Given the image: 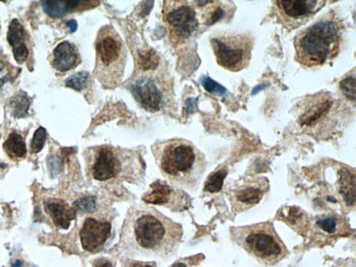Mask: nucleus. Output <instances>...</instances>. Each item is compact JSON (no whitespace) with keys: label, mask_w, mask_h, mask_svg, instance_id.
Returning <instances> with one entry per match:
<instances>
[{"label":"nucleus","mask_w":356,"mask_h":267,"mask_svg":"<svg viewBox=\"0 0 356 267\" xmlns=\"http://www.w3.org/2000/svg\"><path fill=\"white\" fill-rule=\"evenodd\" d=\"M67 26L70 28V32H75L77 30V22L75 20L68 21Z\"/></svg>","instance_id":"2f4dec72"},{"label":"nucleus","mask_w":356,"mask_h":267,"mask_svg":"<svg viewBox=\"0 0 356 267\" xmlns=\"http://www.w3.org/2000/svg\"><path fill=\"white\" fill-rule=\"evenodd\" d=\"M127 49L115 29L104 26L96 40L95 77L106 89L119 87L124 76Z\"/></svg>","instance_id":"423d86ee"},{"label":"nucleus","mask_w":356,"mask_h":267,"mask_svg":"<svg viewBox=\"0 0 356 267\" xmlns=\"http://www.w3.org/2000/svg\"><path fill=\"white\" fill-rule=\"evenodd\" d=\"M182 236V227L163 213L148 207H135L127 215L121 243L129 251L167 257L176 251Z\"/></svg>","instance_id":"f257e3e1"},{"label":"nucleus","mask_w":356,"mask_h":267,"mask_svg":"<svg viewBox=\"0 0 356 267\" xmlns=\"http://www.w3.org/2000/svg\"><path fill=\"white\" fill-rule=\"evenodd\" d=\"M96 202L92 197L81 198L75 203V209L81 211H91L95 209Z\"/></svg>","instance_id":"cd10ccee"},{"label":"nucleus","mask_w":356,"mask_h":267,"mask_svg":"<svg viewBox=\"0 0 356 267\" xmlns=\"http://www.w3.org/2000/svg\"><path fill=\"white\" fill-rule=\"evenodd\" d=\"M280 24L295 30L306 24L325 7V0H277L274 1Z\"/></svg>","instance_id":"9d476101"},{"label":"nucleus","mask_w":356,"mask_h":267,"mask_svg":"<svg viewBox=\"0 0 356 267\" xmlns=\"http://www.w3.org/2000/svg\"><path fill=\"white\" fill-rule=\"evenodd\" d=\"M227 169L216 170L214 173L209 175L205 182L204 190L209 193L218 192L222 188V183L225 177H227Z\"/></svg>","instance_id":"412c9836"},{"label":"nucleus","mask_w":356,"mask_h":267,"mask_svg":"<svg viewBox=\"0 0 356 267\" xmlns=\"http://www.w3.org/2000/svg\"><path fill=\"white\" fill-rule=\"evenodd\" d=\"M201 83L202 86L205 88V90L209 91V92L214 93V95H224L226 92V89L222 86L215 83L214 80L207 77V76H203L201 78Z\"/></svg>","instance_id":"bb28decb"},{"label":"nucleus","mask_w":356,"mask_h":267,"mask_svg":"<svg viewBox=\"0 0 356 267\" xmlns=\"http://www.w3.org/2000/svg\"><path fill=\"white\" fill-rule=\"evenodd\" d=\"M144 202L152 205H163L177 209L188 207V196L181 191L173 190L165 183L157 181L150 186V191L143 197Z\"/></svg>","instance_id":"4468645a"},{"label":"nucleus","mask_w":356,"mask_h":267,"mask_svg":"<svg viewBox=\"0 0 356 267\" xmlns=\"http://www.w3.org/2000/svg\"><path fill=\"white\" fill-rule=\"evenodd\" d=\"M336 100L329 92H319L307 97L298 108V123L302 127H317L328 118Z\"/></svg>","instance_id":"f8f14e48"},{"label":"nucleus","mask_w":356,"mask_h":267,"mask_svg":"<svg viewBox=\"0 0 356 267\" xmlns=\"http://www.w3.org/2000/svg\"><path fill=\"white\" fill-rule=\"evenodd\" d=\"M201 259L203 261V255H197V257L184 259V261H179V262L175 263L171 267H193L194 265L199 264Z\"/></svg>","instance_id":"c85d7f7f"},{"label":"nucleus","mask_w":356,"mask_h":267,"mask_svg":"<svg viewBox=\"0 0 356 267\" xmlns=\"http://www.w3.org/2000/svg\"><path fill=\"white\" fill-rule=\"evenodd\" d=\"M44 207L45 211L57 228L68 229L72 219H75V209L70 207L64 200L51 198L45 200Z\"/></svg>","instance_id":"a211bd4d"},{"label":"nucleus","mask_w":356,"mask_h":267,"mask_svg":"<svg viewBox=\"0 0 356 267\" xmlns=\"http://www.w3.org/2000/svg\"><path fill=\"white\" fill-rule=\"evenodd\" d=\"M129 90L136 102L149 112H161L172 106V86L167 76L152 70H143L129 83Z\"/></svg>","instance_id":"0eeeda50"},{"label":"nucleus","mask_w":356,"mask_h":267,"mask_svg":"<svg viewBox=\"0 0 356 267\" xmlns=\"http://www.w3.org/2000/svg\"><path fill=\"white\" fill-rule=\"evenodd\" d=\"M197 7H203L204 10L202 13L203 22L207 26L214 24L217 21L222 20L227 15L226 9L232 7V3H224L222 1H197Z\"/></svg>","instance_id":"6ab92c4d"},{"label":"nucleus","mask_w":356,"mask_h":267,"mask_svg":"<svg viewBox=\"0 0 356 267\" xmlns=\"http://www.w3.org/2000/svg\"><path fill=\"white\" fill-rule=\"evenodd\" d=\"M6 168H7V165H3V163H0V172H3Z\"/></svg>","instance_id":"473e14b6"},{"label":"nucleus","mask_w":356,"mask_h":267,"mask_svg":"<svg viewBox=\"0 0 356 267\" xmlns=\"http://www.w3.org/2000/svg\"><path fill=\"white\" fill-rule=\"evenodd\" d=\"M88 72H81L74 74V75L68 77L66 81H65V85H66V87L75 89V90L83 91V89L87 87V85H88Z\"/></svg>","instance_id":"4be33fe9"},{"label":"nucleus","mask_w":356,"mask_h":267,"mask_svg":"<svg viewBox=\"0 0 356 267\" xmlns=\"http://www.w3.org/2000/svg\"><path fill=\"white\" fill-rule=\"evenodd\" d=\"M3 150L13 161H20L26 157V146L24 138L18 131L9 134L8 138L3 143Z\"/></svg>","instance_id":"aec40b11"},{"label":"nucleus","mask_w":356,"mask_h":267,"mask_svg":"<svg viewBox=\"0 0 356 267\" xmlns=\"http://www.w3.org/2000/svg\"><path fill=\"white\" fill-rule=\"evenodd\" d=\"M112 234V224L106 219L88 217L83 221L79 236L81 245L87 252L100 251L104 249Z\"/></svg>","instance_id":"ddd939ff"},{"label":"nucleus","mask_w":356,"mask_h":267,"mask_svg":"<svg viewBox=\"0 0 356 267\" xmlns=\"http://www.w3.org/2000/svg\"><path fill=\"white\" fill-rule=\"evenodd\" d=\"M163 177L179 188L195 190L207 170L204 154L186 139L173 138L152 146Z\"/></svg>","instance_id":"f03ea898"},{"label":"nucleus","mask_w":356,"mask_h":267,"mask_svg":"<svg viewBox=\"0 0 356 267\" xmlns=\"http://www.w3.org/2000/svg\"><path fill=\"white\" fill-rule=\"evenodd\" d=\"M92 267H114V264L110 259H99L93 262Z\"/></svg>","instance_id":"7c9ffc66"},{"label":"nucleus","mask_w":356,"mask_h":267,"mask_svg":"<svg viewBox=\"0 0 356 267\" xmlns=\"http://www.w3.org/2000/svg\"><path fill=\"white\" fill-rule=\"evenodd\" d=\"M124 267H157L156 263L152 262H140V261H127L124 263Z\"/></svg>","instance_id":"c756f323"},{"label":"nucleus","mask_w":356,"mask_h":267,"mask_svg":"<svg viewBox=\"0 0 356 267\" xmlns=\"http://www.w3.org/2000/svg\"><path fill=\"white\" fill-rule=\"evenodd\" d=\"M11 104H13L15 115L20 118V116L26 115L30 102H29L28 97L24 93H20V95H16L13 98Z\"/></svg>","instance_id":"5701e85b"},{"label":"nucleus","mask_w":356,"mask_h":267,"mask_svg":"<svg viewBox=\"0 0 356 267\" xmlns=\"http://www.w3.org/2000/svg\"><path fill=\"white\" fill-rule=\"evenodd\" d=\"M45 140H47V131H45L44 127H40L34 133L33 139H32V154H38V152H41L43 149V147H44Z\"/></svg>","instance_id":"393cba45"},{"label":"nucleus","mask_w":356,"mask_h":267,"mask_svg":"<svg viewBox=\"0 0 356 267\" xmlns=\"http://www.w3.org/2000/svg\"><path fill=\"white\" fill-rule=\"evenodd\" d=\"M7 40L10 47H13V56L18 64H24L30 56V47H29V35L26 29L20 24V21H11L9 26Z\"/></svg>","instance_id":"f3484780"},{"label":"nucleus","mask_w":356,"mask_h":267,"mask_svg":"<svg viewBox=\"0 0 356 267\" xmlns=\"http://www.w3.org/2000/svg\"><path fill=\"white\" fill-rule=\"evenodd\" d=\"M230 236L232 241L266 266L277 264L289 255L286 245L270 221L234 227L230 229Z\"/></svg>","instance_id":"39448f33"},{"label":"nucleus","mask_w":356,"mask_h":267,"mask_svg":"<svg viewBox=\"0 0 356 267\" xmlns=\"http://www.w3.org/2000/svg\"><path fill=\"white\" fill-rule=\"evenodd\" d=\"M253 43L250 34L236 32H222L211 39L217 64L232 72H241L248 67Z\"/></svg>","instance_id":"6e6552de"},{"label":"nucleus","mask_w":356,"mask_h":267,"mask_svg":"<svg viewBox=\"0 0 356 267\" xmlns=\"http://www.w3.org/2000/svg\"><path fill=\"white\" fill-rule=\"evenodd\" d=\"M268 190L270 183L266 177L248 179L236 188H230L227 191V196L232 211L241 213L258 205Z\"/></svg>","instance_id":"9b49d317"},{"label":"nucleus","mask_w":356,"mask_h":267,"mask_svg":"<svg viewBox=\"0 0 356 267\" xmlns=\"http://www.w3.org/2000/svg\"><path fill=\"white\" fill-rule=\"evenodd\" d=\"M99 1H87V0H43L41 1L42 9L47 16L52 18H64L65 16L96 7Z\"/></svg>","instance_id":"dca6fc26"},{"label":"nucleus","mask_w":356,"mask_h":267,"mask_svg":"<svg viewBox=\"0 0 356 267\" xmlns=\"http://www.w3.org/2000/svg\"><path fill=\"white\" fill-rule=\"evenodd\" d=\"M342 21L329 13L295 38L296 60L302 66H323L339 54L342 42Z\"/></svg>","instance_id":"7ed1b4c3"},{"label":"nucleus","mask_w":356,"mask_h":267,"mask_svg":"<svg viewBox=\"0 0 356 267\" xmlns=\"http://www.w3.org/2000/svg\"><path fill=\"white\" fill-rule=\"evenodd\" d=\"M81 63L77 47L70 42H62L55 47L51 56V65L58 72H67Z\"/></svg>","instance_id":"2eb2a0df"},{"label":"nucleus","mask_w":356,"mask_h":267,"mask_svg":"<svg viewBox=\"0 0 356 267\" xmlns=\"http://www.w3.org/2000/svg\"><path fill=\"white\" fill-rule=\"evenodd\" d=\"M339 222L338 219L334 217H323L317 220V226L325 232V234H333L339 232Z\"/></svg>","instance_id":"b1692460"},{"label":"nucleus","mask_w":356,"mask_h":267,"mask_svg":"<svg viewBox=\"0 0 356 267\" xmlns=\"http://www.w3.org/2000/svg\"><path fill=\"white\" fill-rule=\"evenodd\" d=\"M341 90L343 91V95L348 97L350 100H355V76L348 75L344 78L341 83Z\"/></svg>","instance_id":"a878e982"},{"label":"nucleus","mask_w":356,"mask_h":267,"mask_svg":"<svg viewBox=\"0 0 356 267\" xmlns=\"http://www.w3.org/2000/svg\"><path fill=\"white\" fill-rule=\"evenodd\" d=\"M163 17L171 38L177 41L188 39L199 28L195 9L188 1H165Z\"/></svg>","instance_id":"1a4fd4ad"},{"label":"nucleus","mask_w":356,"mask_h":267,"mask_svg":"<svg viewBox=\"0 0 356 267\" xmlns=\"http://www.w3.org/2000/svg\"><path fill=\"white\" fill-rule=\"evenodd\" d=\"M85 158L89 175L99 182L137 183L144 177V161L140 154L133 150L102 145L87 150Z\"/></svg>","instance_id":"20e7f679"}]
</instances>
